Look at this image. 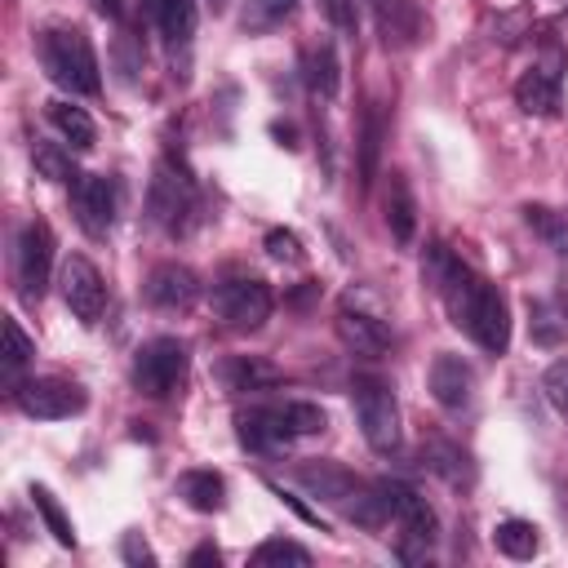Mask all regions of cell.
I'll list each match as a JSON object with an SVG mask.
<instances>
[{
    "mask_svg": "<svg viewBox=\"0 0 568 568\" xmlns=\"http://www.w3.org/2000/svg\"><path fill=\"white\" fill-rule=\"evenodd\" d=\"M439 297L448 306V320L457 328H466L488 355H501L510 346V306L488 280H479L475 271H466L457 262L453 275L439 284Z\"/></svg>",
    "mask_w": 568,
    "mask_h": 568,
    "instance_id": "1",
    "label": "cell"
},
{
    "mask_svg": "<svg viewBox=\"0 0 568 568\" xmlns=\"http://www.w3.org/2000/svg\"><path fill=\"white\" fill-rule=\"evenodd\" d=\"M40 62L49 71L53 84H62L67 93H98L102 89V71H98V53L89 44V36L80 27H53L40 36Z\"/></svg>",
    "mask_w": 568,
    "mask_h": 568,
    "instance_id": "2",
    "label": "cell"
},
{
    "mask_svg": "<svg viewBox=\"0 0 568 568\" xmlns=\"http://www.w3.org/2000/svg\"><path fill=\"white\" fill-rule=\"evenodd\" d=\"M186 364H191V355L178 337H151L133 355V386L146 399H169L186 382Z\"/></svg>",
    "mask_w": 568,
    "mask_h": 568,
    "instance_id": "3",
    "label": "cell"
},
{
    "mask_svg": "<svg viewBox=\"0 0 568 568\" xmlns=\"http://www.w3.org/2000/svg\"><path fill=\"white\" fill-rule=\"evenodd\" d=\"M351 399H355V417H359V430L368 439L373 453H390L399 444V404L390 395V386L382 377H355L351 382Z\"/></svg>",
    "mask_w": 568,
    "mask_h": 568,
    "instance_id": "4",
    "label": "cell"
},
{
    "mask_svg": "<svg viewBox=\"0 0 568 568\" xmlns=\"http://www.w3.org/2000/svg\"><path fill=\"white\" fill-rule=\"evenodd\" d=\"M213 302H217V315L226 320V328H235V333L257 328V324L271 315V306H275L266 280H257V275L222 280V284L213 288Z\"/></svg>",
    "mask_w": 568,
    "mask_h": 568,
    "instance_id": "5",
    "label": "cell"
},
{
    "mask_svg": "<svg viewBox=\"0 0 568 568\" xmlns=\"http://www.w3.org/2000/svg\"><path fill=\"white\" fill-rule=\"evenodd\" d=\"M13 262H18V293H22L27 302H40V297H44V284H49V266H53V231H49L40 217H31V222L18 231V253H13Z\"/></svg>",
    "mask_w": 568,
    "mask_h": 568,
    "instance_id": "6",
    "label": "cell"
},
{
    "mask_svg": "<svg viewBox=\"0 0 568 568\" xmlns=\"http://www.w3.org/2000/svg\"><path fill=\"white\" fill-rule=\"evenodd\" d=\"M13 404L27 413V417H40V422H58V417H71L84 408V390L67 377H31V382H18L13 386Z\"/></svg>",
    "mask_w": 568,
    "mask_h": 568,
    "instance_id": "7",
    "label": "cell"
},
{
    "mask_svg": "<svg viewBox=\"0 0 568 568\" xmlns=\"http://www.w3.org/2000/svg\"><path fill=\"white\" fill-rule=\"evenodd\" d=\"M58 288H62V302L67 311L80 320V324H98L102 320V306H106V284L98 275V266L80 253H71L62 262V275H58Z\"/></svg>",
    "mask_w": 568,
    "mask_h": 568,
    "instance_id": "8",
    "label": "cell"
},
{
    "mask_svg": "<svg viewBox=\"0 0 568 568\" xmlns=\"http://www.w3.org/2000/svg\"><path fill=\"white\" fill-rule=\"evenodd\" d=\"M293 479H297L315 501L337 506L342 515H351V506L368 493V484L355 479V475H351L346 466H337V462H302V466L293 470Z\"/></svg>",
    "mask_w": 568,
    "mask_h": 568,
    "instance_id": "9",
    "label": "cell"
},
{
    "mask_svg": "<svg viewBox=\"0 0 568 568\" xmlns=\"http://www.w3.org/2000/svg\"><path fill=\"white\" fill-rule=\"evenodd\" d=\"M71 213H75L84 235L102 240L111 231V222H115V191H111V182L98 178V173H80L71 182Z\"/></svg>",
    "mask_w": 568,
    "mask_h": 568,
    "instance_id": "10",
    "label": "cell"
},
{
    "mask_svg": "<svg viewBox=\"0 0 568 568\" xmlns=\"http://www.w3.org/2000/svg\"><path fill=\"white\" fill-rule=\"evenodd\" d=\"M191 204H195V195H191V178L178 173L173 164H160L155 178H151V195H146L151 217H155L160 226L178 231V222L191 213Z\"/></svg>",
    "mask_w": 568,
    "mask_h": 568,
    "instance_id": "11",
    "label": "cell"
},
{
    "mask_svg": "<svg viewBox=\"0 0 568 568\" xmlns=\"http://www.w3.org/2000/svg\"><path fill=\"white\" fill-rule=\"evenodd\" d=\"M195 297H200V280L182 262H164L146 275V302L155 311H191Z\"/></svg>",
    "mask_w": 568,
    "mask_h": 568,
    "instance_id": "12",
    "label": "cell"
},
{
    "mask_svg": "<svg viewBox=\"0 0 568 568\" xmlns=\"http://www.w3.org/2000/svg\"><path fill=\"white\" fill-rule=\"evenodd\" d=\"M337 337H342L346 351L368 355V359H377V355L390 351V333H386V324H382L377 315H364V311H351V306L337 311Z\"/></svg>",
    "mask_w": 568,
    "mask_h": 568,
    "instance_id": "13",
    "label": "cell"
},
{
    "mask_svg": "<svg viewBox=\"0 0 568 568\" xmlns=\"http://www.w3.org/2000/svg\"><path fill=\"white\" fill-rule=\"evenodd\" d=\"M470 390H475L470 364L462 355H435V364H430V395L444 408H466L470 404Z\"/></svg>",
    "mask_w": 568,
    "mask_h": 568,
    "instance_id": "14",
    "label": "cell"
},
{
    "mask_svg": "<svg viewBox=\"0 0 568 568\" xmlns=\"http://www.w3.org/2000/svg\"><path fill=\"white\" fill-rule=\"evenodd\" d=\"M288 439H293V430H288L280 404L275 408H253V413L240 417V444L253 448V453H271V448L288 444Z\"/></svg>",
    "mask_w": 568,
    "mask_h": 568,
    "instance_id": "15",
    "label": "cell"
},
{
    "mask_svg": "<svg viewBox=\"0 0 568 568\" xmlns=\"http://www.w3.org/2000/svg\"><path fill=\"white\" fill-rule=\"evenodd\" d=\"M422 457H426V466H430L448 488H470V484H475V462H470V453H466L462 444H453V439H426Z\"/></svg>",
    "mask_w": 568,
    "mask_h": 568,
    "instance_id": "16",
    "label": "cell"
},
{
    "mask_svg": "<svg viewBox=\"0 0 568 568\" xmlns=\"http://www.w3.org/2000/svg\"><path fill=\"white\" fill-rule=\"evenodd\" d=\"M515 102L528 115H555L559 111V71H550V67L524 71L515 84Z\"/></svg>",
    "mask_w": 568,
    "mask_h": 568,
    "instance_id": "17",
    "label": "cell"
},
{
    "mask_svg": "<svg viewBox=\"0 0 568 568\" xmlns=\"http://www.w3.org/2000/svg\"><path fill=\"white\" fill-rule=\"evenodd\" d=\"M386 226H390L395 244H413V235H417V204H413L404 173H390V182H386Z\"/></svg>",
    "mask_w": 568,
    "mask_h": 568,
    "instance_id": "18",
    "label": "cell"
},
{
    "mask_svg": "<svg viewBox=\"0 0 568 568\" xmlns=\"http://www.w3.org/2000/svg\"><path fill=\"white\" fill-rule=\"evenodd\" d=\"M178 493H182V501H186L191 510H200V515H217V510L226 506V484H222L217 470H186V475L178 479Z\"/></svg>",
    "mask_w": 568,
    "mask_h": 568,
    "instance_id": "19",
    "label": "cell"
},
{
    "mask_svg": "<svg viewBox=\"0 0 568 568\" xmlns=\"http://www.w3.org/2000/svg\"><path fill=\"white\" fill-rule=\"evenodd\" d=\"M160 36L178 49V44H191L195 36V0H146Z\"/></svg>",
    "mask_w": 568,
    "mask_h": 568,
    "instance_id": "20",
    "label": "cell"
},
{
    "mask_svg": "<svg viewBox=\"0 0 568 568\" xmlns=\"http://www.w3.org/2000/svg\"><path fill=\"white\" fill-rule=\"evenodd\" d=\"M373 9H377V31H382V40L386 44H413V36H417V4L413 0H373Z\"/></svg>",
    "mask_w": 568,
    "mask_h": 568,
    "instance_id": "21",
    "label": "cell"
},
{
    "mask_svg": "<svg viewBox=\"0 0 568 568\" xmlns=\"http://www.w3.org/2000/svg\"><path fill=\"white\" fill-rule=\"evenodd\" d=\"M222 382H226V390H271L280 382V368L257 355H235L222 364Z\"/></svg>",
    "mask_w": 568,
    "mask_h": 568,
    "instance_id": "22",
    "label": "cell"
},
{
    "mask_svg": "<svg viewBox=\"0 0 568 568\" xmlns=\"http://www.w3.org/2000/svg\"><path fill=\"white\" fill-rule=\"evenodd\" d=\"M49 120H53V129H58L75 151H89V146H93V138H98V129H93V120H89V111H84V106L49 102Z\"/></svg>",
    "mask_w": 568,
    "mask_h": 568,
    "instance_id": "23",
    "label": "cell"
},
{
    "mask_svg": "<svg viewBox=\"0 0 568 568\" xmlns=\"http://www.w3.org/2000/svg\"><path fill=\"white\" fill-rule=\"evenodd\" d=\"M302 67H306V84H311L315 98H333V93H337L342 75H337V53H333V44H311Z\"/></svg>",
    "mask_w": 568,
    "mask_h": 568,
    "instance_id": "24",
    "label": "cell"
},
{
    "mask_svg": "<svg viewBox=\"0 0 568 568\" xmlns=\"http://www.w3.org/2000/svg\"><path fill=\"white\" fill-rule=\"evenodd\" d=\"M493 541H497V550L510 555V559H532L537 546H541L537 524H528V519H501V524L493 528Z\"/></svg>",
    "mask_w": 568,
    "mask_h": 568,
    "instance_id": "25",
    "label": "cell"
},
{
    "mask_svg": "<svg viewBox=\"0 0 568 568\" xmlns=\"http://www.w3.org/2000/svg\"><path fill=\"white\" fill-rule=\"evenodd\" d=\"M31 164H36V173H40L44 182H75V178H80L75 164H71V151H62L58 142H44V138H36Z\"/></svg>",
    "mask_w": 568,
    "mask_h": 568,
    "instance_id": "26",
    "label": "cell"
},
{
    "mask_svg": "<svg viewBox=\"0 0 568 568\" xmlns=\"http://www.w3.org/2000/svg\"><path fill=\"white\" fill-rule=\"evenodd\" d=\"M31 501H36V510H40V519H44V528L53 532V541L58 546H75V528H71V519H67V510L58 506V497L44 488V484H31Z\"/></svg>",
    "mask_w": 568,
    "mask_h": 568,
    "instance_id": "27",
    "label": "cell"
},
{
    "mask_svg": "<svg viewBox=\"0 0 568 568\" xmlns=\"http://www.w3.org/2000/svg\"><path fill=\"white\" fill-rule=\"evenodd\" d=\"M297 9V0H244V13H240V27L248 36H262L271 27H280L288 13Z\"/></svg>",
    "mask_w": 568,
    "mask_h": 568,
    "instance_id": "28",
    "label": "cell"
},
{
    "mask_svg": "<svg viewBox=\"0 0 568 568\" xmlns=\"http://www.w3.org/2000/svg\"><path fill=\"white\" fill-rule=\"evenodd\" d=\"M306 564H311V550L284 537H271L253 550V568H306Z\"/></svg>",
    "mask_w": 568,
    "mask_h": 568,
    "instance_id": "29",
    "label": "cell"
},
{
    "mask_svg": "<svg viewBox=\"0 0 568 568\" xmlns=\"http://www.w3.org/2000/svg\"><path fill=\"white\" fill-rule=\"evenodd\" d=\"M377 151H382V106L373 102L364 115V142H359V178L364 186L377 178Z\"/></svg>",
    "mask_w": 568,
    "mask_h": 568,
    "instance_id": "30",
    "label": "cell"
},
{
    "mask_svg": "<svg viewBox=\"0 0 568 568\" xmlns=\"http://www.w3.org/2000/svg\"><path fill=\"white\" fill-rule=\"evenodd\" d=\"M280 408H284V422H288L293 439H297V435H320V430L328 426L324 408H320V404H311V399H288V404H280Z\"/></svg>",
    "mask_w": 568,
    "mask_h": 568,
    "instance_id": "31",
    "label": "cell"
},
{
    "mask_svg": "<svg viewBox=\"0 0 568 568\" xmlns=\"http://www.w3.org/2000/svg\"><path fill=\"white\" fill-rule=\"evenodd\" d=\"M31 355H36V342L18 328V320H4V373L13 377Z\"/></svg>",
    "mask_w": 568,
    "mask_h": 568,
    "instance_id": "32",
    "label": "cell"
},
{
    "mask_svg": "<svg viewBox=\"0 0 568 568\" xmlns=\"http://www.w3.org/2000/svg\"><path fill=\"white\" fill-rule=\"evenodd\" d=\"M453 266H457V257L448 253V244H426V257H422V280H426V288L439 293V284L453 275Z\"/></svg>",
    "mask_w": 568,
    "mask_h": 568,
    "instance_id": "33",
    "label": "cell"
},
{
    "mask_svg": "<svg viewBox=\"0 0 568 568\" xmlns=\"http://www.w3.org/2000/svg\"><path fill=\"white\" fill-rule=\"evenodd\" d=\"M541 390H546V399L568 417V359H559V364H550V368H546Z\"/></svg>",
    "mask_w": 568,
    "mask_h": 568,
    "instance_id": "34",
    "label": "cell"
},
{
    "mask_svg": "<svg viewBox=\"0 0 568 568\" xmlns=\"http://www.w3.org/2000/svg\"><path fill=\"white\" fill-rule=\"evenodd\" d=\"M266 253H271L275 262H297V257H302V240H297L293 231L275 226V231H266Z\"/></svg>",
    "mask_w": 568,
    "mask_h": 568,
    "instance_id": "35",
    "label": "cell"
},
{
    "mask_svg": "<svg viewBox=\"0 0 568 568\" xmlns=\"http://www.w3.org/2000/svg\"><path fill=\"white\" fill-rule=\"evenodd\" d=\"M324 4V13H328V22L342 31V36H355V0H320Z\"/></svg>",
    "mask_w": 568,
    "mask_h": 568,
    "instance_id": "36",
    "label": "cell"
},
{
    "mask_svg": "<svg viewBox=\"0 0 568 568\" xmlns=\"http://www.w3.org/2000/svg\"><path fill=\"white\" fill-rule=\"evenodd\" d=\"M120 555H124V564H138V568H151V564H155V555H151V546L142 541V532H124Z\"/></svg>",
    "mask_w": 568,
    "mask_h": 568,
    "instance_id": "37",
    "label": "cell"
},
{
    "mask_svg": "<svg viewBox=\"0 0 568 568\" xmlns=\"http://www.w3.org/2000/svg\"><path fill=\"white\" fill-rule=\"evenodd\" d=\"M541 235L550 240V248H555V253H564V257H568V209L550 213V217H546V226H541Z\"/></svg>",
    "mask_w": 568,
    "mask_h": 568,
    "instance_id": "38",
    "label": "cell"
},
{
    "mask_svg": "<svg viewBox=\"0 0 568 568\" xmlns=\"http://www.w3.org/2000/svg\"><path fill=\"white\" fill-rule=\"evenodd\" d=\"M186 564H191V568H209V564L217 568V564H222V555H217V546H209V541H204V546H195V550H191V559H186Z\"/></svg>",
    "mask_w": 568,
    "mask_h": 568,
    "instance_id": "39",
    "label": "cell"
},
{
    "mask_svg": "<svg viewBox=\"0 0 568 568\" xmlns=\"http://www.w3.org/2000/svg\"><path fill=\"white\" fill-rule=\"evenodd\" d=\"M93 9L106 13V18H115V13H120V0H93Z\"/></svg>",
    "mask_w": 568,
    "mask_h": 568,
    "instance_id": "40",
    "label": "cell"
}]
</instances>
